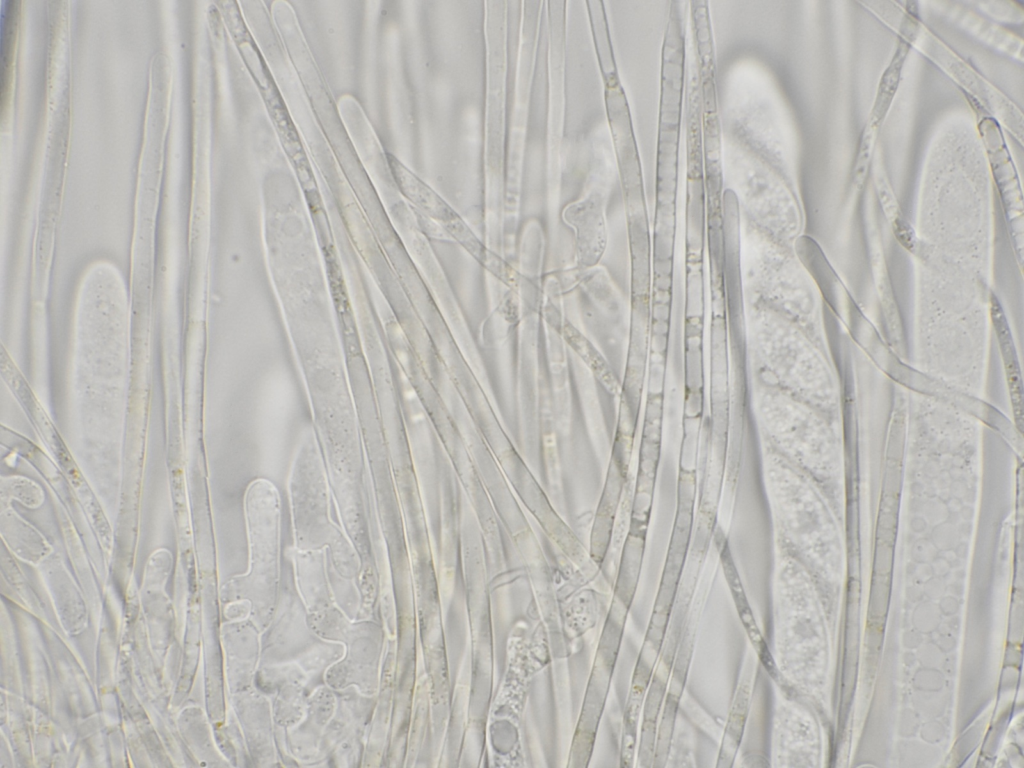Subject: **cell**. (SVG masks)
I'll use <instances>...</instances> for the list:
<instances>
[{
  "instance_id": "1",
  "label": "cell",
  "mask_w": 1024,
  "mask_h": 768,
  "mask_svg": "<svg viewBox=\"0 0 1024 768\" xmlns=\"http://www.w3.org/2000/svg\"><path fill=\"white\" fill-rule=\"evenodd\" d=\"M746 339L753 378L773 385L824 416L835 409V390L819 344L801 327L745 301Z\"/></svg>"
},
{
  "instance_id": "2",
  "label": "cell",
  "mask_w": 1024,
  "mask_h": 768,
  "mask_svg": "<svg viewBox=\"0 0 1024 768\" xmlns=\"http://www.w3.org/2000/svg\"><path fill=\"white\" fill-rule=\"evenodd\" d=\"M754 401L759 425L772 450L813 483L827 485L840 480V447L822 413L757 379Z\"/></svg>"
},
{
  "instance_id": "3",
  "label": "cell",
  "mask_w": 1024,
  "mask_h": 768,
  "mask_svg": "<svg viewBox=\"0 0 1024 768\" xmlns=\"http://www.w3.org/2000/svg\"><path fill=\"white\" fill-rule=\"evenodd\" d=\"M742 278L745 301L758 302L787 318L819 344L818 296L795 247L744 225Z\"/></svg>"
}]
</instances>
